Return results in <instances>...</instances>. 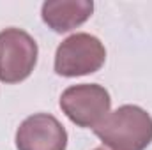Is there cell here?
<instances>
[{"label": "cell", "instance_id": "obj_7", "mask_svg": "<svg viewBox=\"0 0 152 150\" xmlns=\"http://www.w3.org/2000/svg\"><path fill=\"white\" fill-rule=\"evenodd\" d=\"M94 150H110V149H106V147H97V149H94Z\"/></svg>", "mask_w": 152, "mask_h": 150}, {"label": "cell", "instance_id": "obj_1", "mask_svg": "<svg viewBox=\"0 0 152 150\" xmlns=\"http://www.w3.org/2000/svg\"><path fill=\"white\" fill-rule=\"evenodd\" d=\"M94 134L110 150H145L152 143V117L140 106L124 104L108 113Z\"/></svg>", "mask_w": 152, "mask_h": 150}, {"label": "cell", "instance_id": "obj_4", "mask_svg": "<svg viewBox=\"0 0 152 150\" xmlns=\"http://www.w3.org/2000/svg\"><path fill=\"white\" fill-rule=\"evenodd\" d=\"M39 48L30 34L21 28L0 32V81L14 85L32 74L37 64Z\"/></svg>", "mask_w": 152, "mask_h": 150}, {"label": "cell", "instance_id": "obj_6", "mask_svg": "<svg viewBox=\"0 0 152 150\" xmlns=\"http://www.w3.org/2000/svg\"><path fill=\"white\" fill-rule=\"evenodd\" d=\"M94 12L92 0H48L41 7L42 21L57 34L83 25Z\"/></svg>", "mask_w": 152, "mask_h": 150}, {"label": "cell", "instance_id": "obj_3", "mask_svg": "<svg viewBox=\"0 0 152 150\" xmlns=\"http://www.w3.org/2000/svg\"><path fill=\"white\" fill-rule=\"evenodd\" d=\"M60 110L78 127L96 129L110 113L112 99L104 87L81 83L67 87L60 95Z\"/></svg>", "mask_w": 152, "mask_h": 150}, {"label": "cell", "instance_id": "obj_5", "mask_svg": "<svg viewBox=\"0 0 152 150\" xmlns=\"http://www.w3.org/2000/svg\"><path fill=\"white\" fill-rule=\"evenodd\" d=\"M18 150H66L67 131L50 113L27 117L16 131Z\"/></svg>", "mask_w": 152, "mask_h": 150}, {"label": "cell", "instance_id": "obj_2", "mask_svg": "<svg viewBox=\"0 0 152 150\" xmlns=\"http://www.w3.org/2000/svg\"><path fill=\"white\" fill-rule=\"evenodd\" d=\"M104 44L96 36L78 32L58 44L55 53V73L64 78L92 74L104 66Z\"/></svg>", "mask_w": 152, "mask_h": 150}]
</instances>
